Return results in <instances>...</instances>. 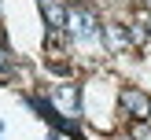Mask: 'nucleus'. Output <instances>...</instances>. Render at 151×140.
I'll use <instances>...</instances> for the list:
<instances>
[{
  "mask_svg": "<svg viewBox=\"0 0 151 140\" xmlns=\"http://www.w3.org/2000/svg\"><path fill=\"white\" fill-rule=\"evenodd\" d=\"M103 33H107L103 41H107V48H111V52H122V48H129V37H125V29H118V26H107Z\"/></svg>",
  "mask_w": 151,
  "mask_h": 140,
  "instance_id": "nucleus-4",
  "label": "nucleus"
},
{
  "mask_svg": "<svg viewBox=\"0 0 151 140\" xmlns=\"http://www.w3.org/2000/svg\"><path fill=\"white\" fill-rule=\"evenodd\" d=\"M147 26H151V19H147Z\"/></svg>",
  "mask_w": 151,
  "mask_h": 140,
  "instance_id": "nucleus-7",
  "label": "nucleus"
},
{
  "mask_svg": "<svg viewBox=\"0 0 151 140\" xmlns=\"http://www.w3.org/2000/svg\"><path fill=\"white\" fill-rule=\"evenodd\" d=\"M41 11H44V19H48L52 29H63V26H66V11H63V4H59V0H44Z\"/></svg>",
  "mask_w": 151,
  "mask_h": 140,
  "instance_id": "nucleus-3",
  "label": "nucleus"
},
{
  "mask_svg": "<svg viewBox=\"0 0 151 140\" xmlns=\"http://www.w3.org/2000/svg\"><path fill=\"white\" fill-rule=\"evenodd\" d=\"M122 107L129 111L133 118H151V100L144 92H137V88H125L122 92Z\"/></svg>",
  "mask_w": 151,
  "mask_h": 140,
  "instance_id": "nucleus-1",
  "label": "nucleus"
},
{
  "mask_svg": "<svg viewBox=\"0 0 151 140\" xmlns=\"http://www.w3.org/2000/svg\"><path fill=\"white\" fill-rule=\"evenodd\" d=\"M147 7H151V0H147Z\"/></svg>",
  "mask_w": 151,
  "mask_h": 140,
  "instance_id": "nucleus-8",
  "label": "nucleus"
},
{
  "mask_svg": "<svg viewBox=\"0 0 151 140\" xmlns=\"http://www.w3.org/2000/svg\"><path fill=\"white\" fill-rule=\"evenodd\" d=\"M52 103L63 107L66 114H78V111H81V96H78V88H70V85L55 88V92H52Z\"/></svg>",
  "mask_w": 151,
  "mask_h": 140,
  "instance_id": "nucleus-2",
  "label": "nucleus"
},
{
  "mask_svg": "<svg viewBox=\"0 0 151 140\" xmlns=\"http://www.w3.org/2000/svg\"><path fill=\"white\" fill-rule=\"evenodd\" d=\"M0 70H7V55H4V52H0Z\"/></svg>",
  "mask_w": 151,
  "mask_h": 140,
  "instance_id": "nucleus-5",
  "label": "nucleus"
},
{
  "mask_svg": "<svg viewBox=\"0 0 151 140\" xmlns=\"http://www.w3.org/2000/svg\"><path fill=\"white\" fill-rule=\"evenodd\" d=\"M0 133H4V125H0Z\"/></svg>",
  "mask_w": 151,
  "mask_h": 140,
  "instance_id": "nucleus-6",
  "label": "nucleus"
}]
</instances>
